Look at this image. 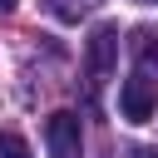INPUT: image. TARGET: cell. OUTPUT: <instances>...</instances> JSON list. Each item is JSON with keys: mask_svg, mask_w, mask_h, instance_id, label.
Instances as JSON below:
<instances>
[{"mask_svg": "<svg viewBox=\"0 0 158 158\" xmlns=\"http://www.w3.org/2000/svg\"><path fill=\"white\" fill-rule=\"evenodd\" d=\"M118 64V25H99L84 44V84H89V99H99L104 79L114 74Z\"/></svg>", "mask_w": 158, "mask_h": 158, "instance_id": "6da1fadb", "label": "cell"}, {"mask_svg": "<svg viewBox=\"0 0 158 158\" xmlns=\"http://www.w3.org/2000/svg\"><path fill=\"white\" fill-rule=\"evenodd\" d=\"M44 143H49V158H84L79 114H69V109H54V114L44 118Z\"/></svg>", "mask_w": 158, "mask_h": 158, "instance_id": "7a4b0ae2", "label": "cell"}, {"mask_svg": "<svg viewBox=\"0 0 158 158\" xmlns=\"http://www.w3.org/2000/svg\"><path fill=\"white\" fill-rule=\"evenodd\" d=\"M153 109H158V84L143 79V74L123 79V89H118V114H123L128 123H148Z\"/></svg>", "mask_w": 158, "mask_h": 158, "instance_id": "3957f363", "label": "cell"}, {"mask_svg": "<svg viewBox=\"0 0 158 158\" xmlns=\"http://www.w3.org/2000/svg\"><path fill=\"white\" fill-rule=\"evenodd\" d=\"M128 49H133V74H143V79H153L158 84V30L153 25H138L133 30V40H128Z\"/></svg>", "mask_w": 158, "mask_h": 158, "instance_id": "277c9868", "label": "cell"}, {"mask_svg": "<svg viewBox=\"0 0 158 158\" xmlns=\"http://www.w3.org/2000/svg\"><path fill=\"white\" fill-rule=\"evenodd\" d=\"M44 10H49L54 20H64V25H79L84 15L99 10V0H44Z\"/></svg>", "mask_w": 158, "mask_h": 158, "instance_id": "5b68a950", "label": "cell"}, {"mask_svg": "<svg viewBox=\"0 0 158 158\" xmlns=\"http://www.w3.org/2000/svg\"><path fill=\"white\" fill-rule=\"evenodd\" d=\"M0 158H30V143L20 133H0Z\"/></svg>", "mask_w": 158, "mask_h": 158, "instance_id": "8992f818", "label": "cell"}, {"mask_svg": "<svg viewBox=\"0 0 158 158\" xmlns=\"http://www.w3.org/2000/svg\"><path fill=\"white\" fill-rule=\"evenodd\" d=\"M133 158H158V148H133Z\"/></svg>", "mask_w": 158, "mask_h": 158, "instance_id": "52a82bcc", "label": "cell"}, {"mask_svg": "<svg viewBox=\"0 0 158 158\" xmlns=\"http://www.w3.org/2000/svg\"><path fill=\"white\" fill-rule=\"evenodd\" d=\"M5 10H15V0H0V15H5Z\"/></svg>", "mask_w": 158, "mask_h": 158, "instance_id": "ba28073f", "label": "cell"}]
</instances>
